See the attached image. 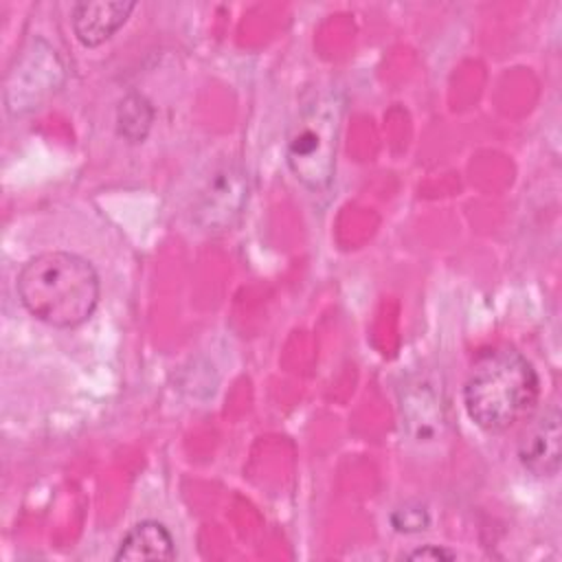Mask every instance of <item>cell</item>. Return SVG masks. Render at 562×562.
Returning a JSON list of instances; mask_svg holds the SVG:
<instances>
[{
	"instance_id": "obj_1",
	"label": "cell",
	"mask_w": 562,
	"mask_h": 562,
	"mask_svg": "<svg viewBox=\"0 0 562 562\" xmlns=\"http://www.w3.org/2000/svg\"><path fill=\"white\" fill-rule=\"evenodd\" d=\"M15 288L29 314L59 329L86 323L101 292L92 263L64 250H50L29 259L18 274Z\"/></svg>"
},
{
	"instance_id": "obj_2",
	"label": "cell",
	"mask_w": 562,
	"mask_h": 562,
	"mask_svg": "<svg viewBox=\"0 0 562 562\" xmlns=\"http://www.w3.org/2000/svg\"><path fill=\"white\" fill-rule=\"evenodd\" d=\"M540 380L533 364L512 347L476 356L463 384L468 417L485 432H505L533 408Z\"/></svg>"
},
{
	"instance_id": "obj_3",
	"label": "cell",
	"mask_w": 562,
	"mask_h": 562,
	"mask_svg": "<svg viewBox=\"0 0 562 562\" xmlns=\"http://www.w3.org/2000/svg\"><path fill=\"white\" fill-rule=\"evenodd\" d=\"M345 99L338 88H321L299 108L288 132L285 160L310 191H327L336 171V147Z\"/></svg>"
},
{
	"instance_id": "obj_4",
	"label": "cell",
	"mask_w": 562,
	"mask_h": 562,
	"mask_svg": "<svg viewBox=\"0 0 562 562\" xmlns=\"http://www.w3.org/2000/svg\"><path fill=\"white\" fill-rule=\"evenodd\" d=\"M66 68L57 50L42 37H33L4 79V105L13 116L42 108L64 83Z\"/></svg>"
},
{
	"instance_id": "obj_5",
	"label": "cell",
	"mask_w": 562,
	"mask_h": 562,
	"mask_svg": "<svg viewBox=\"0 0 562 562\" xmlns=\"http://www.w3.org/2000/svg\"><path fill=\"white\" fill-rule=\"evenodd\" d=\"M248 202V173L237 162H224L211 171L193 202V220L209 233L231 228Z\"/></svg>"
},
{
	"instance_id": "obj_6",
	"label": "cell",
	"mask_w": 562,
	"mask_h": 562,
	"mask_svg": "<svg viewBox=\"0 0 562 562\" xmlns=\"http://www.w3.org/2000/svg\"><path fill=\"white\" fill-rule=\"evenodd\" d=\"M402 419L413 441H437L446 428V404L441 389H437V384L424 375L411 380L402 389Z\"/></svg>"
},
{
	"instance_id": "obj_7",
	"label": "cell",
	"mask_w": 562,
	"mask_h": 562,
	"mask_svg": "<svg viewBox=\"0 0 562 562\" xmlns=\"http://www.w3.org/2000/svg\"><path fill=\"white\" fill-rule=\"evenodd\" d=\"M560 439H562L560 411H558V406H551L525 432V437L518 446V459H520L522 468L538 479H549V476L558 474L560 459H562Z\"/></svg>"
},
{
	"instance_id": "obj_8",
	"label": "cell",
	"mask_w": 562,
	"mask_h": 562,
	"mask_svg": "<svg viewBox=\"0 0 562 562\" xmlns=\"http://www.w3.org/2000/svg\"><path fill=\"white\" fill-rule=\"evenodd\" d=\"M134 7V2L123 0L77 2L72 9V31L83 46H99L125 24Z\"/></svg>"
},
{
	"instance_id": "obj_9",
	"label": "cell",
	"mask_w": 562,
	"mask_h": 562,
	"mask_svg": "<svg viewBox=\"0 0 562 562\" xmlns=\"http://www.w3.org/2000/svg\"><path fill=\"white\" fill-rule=\"evenodd\" d=\"M176 542L165 525L156 520H143L134 525L121 540L114 560H173Z\"/></svg>"
},
{
	"instance_id": "obj_10",
	"label": "cell",
	"mask_w": 562,
	"mask_h": 562,
	"mask_svg": "<svg viewBox=\"0 0 562 562\" xmlns=\"http://www.w3.org/2000/svg\"><path fill=\"white\" fill-rule=\"evenodd\" d=\"M154 123V108L147 97L130 92L121 99L116 108V132L123 140L136 145L143 143Z\"/></svg>"
},
{
	"instance_id": "obj_11",
	"label": "cell",
	"mask_w": 562,
	"mask_h": 562,
	"mask_svg": "<svg viewBox=\"0 0 562 562\" xmlns=\"http://www.w3.org/2000/svg\"><path fill=\"white\" fill-rule=\"evenodd\" d=\"M391 525L400 533H417L430 525V514L422 503H404L391 512Z\"/></svg>"
},
{
	"instance_id": "obj_12",
	"label": "cell",
	"mask_w": 562,
	"mask_h": 562,
	"mask_svg": "<svg viewBox=\"0 0 562 562\" xmlns=\"http://www.w3.org/2000/svg\"><path fill=\"white\" fill-rule=\"evenodd\" d=\"M457 553H452L446 547H435V544H424L415 551L406 553V560H432V562H441V560H454Z\"/></svg>"
}]
</instances>
